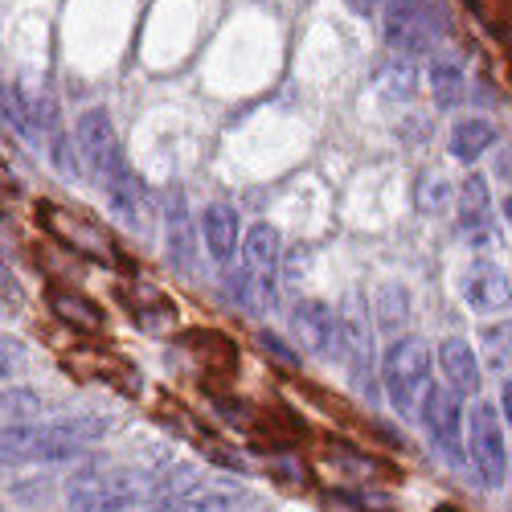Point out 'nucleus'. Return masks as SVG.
Masks as SVG:
<instances>
[{
  "instance_id": "obj_1",
  "label": "nucleus",
  "mask_w": 512,
  "mask_h": 512,
  "mask_svg": "<svg viewBox=\"0 0 512 512\" xmlns=\"http://www.w3.org/2000/svg\"><path fill=\"white\" fill-rule=\"evenodd\" d=\"M107 418L99 414H70V418H58V422H5V435H0V447H5V459L9 463H21V459H46V463H58V459H74L82 451H91L103 435H107Z\"/></svg>"
},
{
  "instance_id": "obj_2",
  "label": "nucleus",
  "mask_w": 512,
  "mask_h": 512,
  "mask_svg": "<svg viewBox=\"0 0 512 512\" xmlns=\"http://www.w3.org/2000/svg\"><path fill=\"white\" fill-rule=\"evenodd\" d=\"M381 381L386 398L402 418H422V402L431 394V349L422 336H398L381 353Z\"/></svg>"
},
{
  "instance_id": "obj_3",
  "label": "nucleus",
  "mask_w": 512,
  "mask_h": 512,
  "mask_svg": "<svg viewBox=\"0 0 512 512\" xmlns=\"http://www.w3.org/2000/svg\"><path fill=\"white\" fill-rule=\"evenodd\" d=\"M66 496L74 512H127L144 500V480L111 467H82L66 484Z\"/></svg>"
},
{
  "instance_id": "obj_4",
  "label": "nucleus",
  "mask_w": 512,
  "mask_h": 512,
  "mask_svg": "<svg viewBox=\"0 0 512 512\" xmlns=\"http://www.w3.org/2000/svg\"><path fill=\"white\" fill-rule=\"evenodd\" d=\"M74 140H78L82 160H87V168H91V177L103 185V193L132 173V164L123 160V148H119V136H115V123H111L107 107L82 111V119L74 127Z\"/></svg>"
},
{
  "instance_id": "obj_5",
  "label": "nucleus",
  "mask_w": 512,
  "mask_h": 512,
  "mask_svg": "<svg viewBox=\"0 0 512 512\" xmlns=\"http://www.w3.org/2000/svg\"><path fill=\"white\" fill-rule=\"evenodd\" d=\"M443 9L435 0H390L386 5V46L398 58H414L435 46V37L447 29Z\"/></svg>"
},
{
  "instance_id": "obj_6",
  "label": "nucleus",
  "mask_w": 512,
  "mask_h": 512,
  "mask_svg": "<svg viewBox=\"0 0 512 512\" xmlns=\"http://www.w3.org/2000/svg\"><path fill=\"white\" fill-rule=\"evenodd\" d=\"M467 455H472L476 472H480V480L488 488H500L504 484V472H508L504 426H500L496 406H488V402H476L472 414H467Z\"/></svg>"
},
{
  "instance_id": "obj_7",
  "label": "nucleus",
  "mask_w": 512,
  "mask_h": 512,
  "mask_svg": "<svg viewBox=\"0 0 512 512\" xmlns=\"http://www.w3.org/2000/svg\"><path fill=\"white\" fill-rule=\"evenodd\" d=\"M422 426L447 463H463V406L451 386H431L422 402Z\"/></svg>"
},
{
  "instance_id": "obj_8",
  "label": "nucleus",
  "mask_w": 512,
  "mask_h": 512,
  "mask_svg": "<svg viewBox=\"0 0 512 512\" xmlns=\"http://www.w3.org/2000/svg\"><path fill=\"white\" fill-rule=\"evenodd\" d=\"M459 295L467 300V308H476L480 316H496V312L512 308V279H508L504 267H496L488 259H476L459 279Z\"/></svg>"
},
{
  "instance_id": "obj_9",
  "label": "nucleus",
  "mask_w": 512,
  "mask_h": 512,
  "mask_svg": "<svg viewBox=\"0 0 512 512\" xmlns=\"http://www.w3.org/2000/svg\"><path fill=\"white\" fill-rule=\"evenodd\" d=\"M37 218L41 226H46L66 250H78V254H95V259H111V242L87 222V218H74V213L50 205V201H41L37 205Z\"/></svg>"
},
{
  "instance_id": "obj_10",
  "label": "nucleus",
  "mask_w": 512,
  "mask_h": 512,
  "mask_svg": "<svg viewBox=\"0 0 512 512\" xmlns=\"http://www.w3.org/2000/svg\"><path fill=\"white\" fill-rule=\"evenodd\" d=\"M279 263H283V238L275 226L259 222L250 226L246 242H242V271L259 283L263 291L275 295V283H279Z\"/></svg>"
},
{
  "instance_id": "obj_11",
  "label": "nucleus",
  "mask_w": 512,
  "mask_h": 512,
  "mask_svg": "<svg viewBox=\"0 0 512 512\" xmlns=\"http://www.w3.org/2000/svg\"><path fill=\"white\" fill-rule=\"evenodd\" d=\"M291 332L308 353H332L340 349V316L320 300H300L291 308Z\"/></svg>"
},
{
  "instance_id": "obj_12",
  "label": "nucleus",
  "mask_w": 512,
  "mask_h": 512,
  "mask_svg": "<svg viewBox=\"0 0 512 512\" xmlns=\"http://www.w3.org/2000/svg\"><path fill=\"white\" fill-rule=\"evenodd\" d=\"M459 230L467 234V242L488 250L492 246V193H488V181L480 173H472L463 181V193H459Z\"/></svg>"
},
{
  "instance_id": "obj_13",
  "label": "nucleus",
  "mask_w": 512,
  "mask_h": 512,
  "mask_svg": "<svg viewBox=\"0 0 512 512\" xmlns=\"http://www.w3.org/2000/svg\"><path fill=\"white\" fill-rule=\"evenodd\" d=\"M439 365H443L447 386H451L459 398H476V394H480V386H484V373H480L476 349L467 345L463 336L443 340V345H439Z\"/></svg>"
},
{
  "instance_id": "obj_14",
  "label": "nucleus",
  "mask_w": 512,
  "mask_h": 512,
  "mask_svg": "<svg viewBox=\"0 0 512 512\" xmlns=\"http://www.w3.org/2000/svg\"><path fill=\"white\" fill-rule=\"evenodd\" d=\"M238 500H242L238 488L201 480V484H189V488H177V492H164L156 512H234Z\"/></svg>"
},
{
  "instance_id": "obj_15",
  "label": "nucleus",
  "mask_w": 512,
  "mask_h": 512,
  "mask_svg": "<svg viewBox=\"0 0 512 512\" xmlns=\"http://www.w3.org/2000/svg\"><path fill=\"white\" fill-rule=\"evenodd\" d=\"M201 230H205L209 259L218 267H230L234 250H238V213L230 205H209L205 218H201Z\"/></svg>"
},
{
  "instance_id": "obj_16",
  "label": "nucleus",
  "mask_w": 512,
  "mask_h": 512,
  "mask_svg": "<svg viewBox=\"0 0 512 512\" xmlns=\"http://www.w3.org/2000/svg\"><path fill=\"white\" fill-rule=\"evenodd\" d=\"M340 353L349 361V373L357 377V386L369 390V365H373V336L361 316H340Z\"/></svg>"
},
{
  "instance_id": "obj_17",
  "label": "nucleus",
  "mask_w": 512,
  "mask_h": 512,
  "mask_svg": "<svg viewBox=\"0 0 512 512\" xmlns=\"http://www.w3.org/2000/svg\"><path fill=\"white\" fill-rule=\"evenodd\" d=\"M193 222H189V209H185V193L177 189L168 197V263L189 271L193 267Z\"/></svg>"
},
{
  "instance_id": "obj_18",
  "label": "nucleus",
  "mask_w": 512,
  "mask_h": 512,
  "mask_svg": "<svg viewBox=\"0 0 512 512\" xmlns=\"http://www.w3.org/2000/svg\"><path fill=\"white\" fill-rule=\"evenodd\" d=\"M50 312H54L62 324L78 328V332H103V308L91 304L87 295H78V291L54 287V291H50Z\"/></svg>"
},
{
  "instance_id": "obj_19",
  "label": "nucleus",
  "mask_w": 512,
  "mask_h": 512,
  "mask_svg": "<svg viewBox=\"0 0 512 512\" xmlns=\"http://www.w3.org/2000/svg\"><path fill=\"white\" fill-rule=\"evenodd\" d=\"M492 144H496V127L488 119H480V115H467V119H459L451 127V156L463 160V164L480 160Z\"/></svg>"
},
{
  "instance_id": "obj_20",
  "label": "nucleus",
  "mask_w": 512,
  "mask_h": 512,
  "mask_svg": "<svg viewBox=\"0 0 512 512\" xmlns=\"http://www.w3.org/2000/svg\"><path fill=\"white\" fill-rule=\"evenodd\" d=\"M426 82H431V99L439 107H459L463 95H467V78H463V70H459L455 58H435Z\"/></svg>"
},
{
  "instance_id": "obj_21",
  "label": "nucleus",
  "mask_w": 512,
  "mask_h": 512,
  "mask_svg": "<svg viewBox=\"0 0 512 512\" xmlns=\"http://www.w3.org/2000/svg\"><path fill=\"white\" fill-rule=\"evenodd\" d=\"M480 353L492 373H512V320L488 324L480 332Z\"/></svg>"
},
{
  "instance_id": "obj_22",
  "label": "nucleus",
  "mask_w": 512,
  "mask_h": 512,
  "mask_svg": "<svg viewBox=\"0 0 512 512\" xmlns=\"http://www.w3.org/2000/svg\"><path fill=\"white\" fill-rule=\"evenodd\" d=\"M451 201V185L443 181V173H422L414 185V205L418 213H443Z\"/></svg>"
},
{
  "instance_id": "obj_23",
  "label": "nucleus",
  "mask_w": 512,
  "mask_h": 512,
  "mask_svg": "<svg viewBox=\"0 0 512 512\" xmlns=\"http://www.w3.org/2000/svg\"><path fill=\"white\" fill-rule=\"evenodd\" d=\"M377 82H381V91H386L390 99H410L414 95V66L394 58V62H386L377 70Z\"/></svg>"
},
{
  "instance_id": "obj_24",
  "label": "nucleus",
  "mask_w": 512,
  "mask_h": 512,
  "mask_svg": "<svg viewBox=\"0 0 512 512\" xmlns=\"http://www.w3.org/2000/svg\"><path fill=\"white\" fill-rule=\"evenodd\" d=\"M41 414V398L25 394V390H9L5 394V422H33Z\"/></svg>"
},
{
  "instance_id": "obj_25",
  "label": "nucleus",
  "mask_w": 512,
  "mask_h": 512,
  "mask_svg": "<svg viewBox=\"0 0 512 512\" xmlns=\"http://www.w3.org/2000/svg\"><path fill=\"white\" fill-rule=\"evenodd\" d=\"M259 345L267 349V357H275V361H283V365H300V357H295L275 332H259Z\"/></svg>"
},
{
  "instance_id": "obj_26",
  "label": "nucleus",
  "mask_w": 512,
  "mask_h": 512,
  "mask_svg": "<svg viewBox=\"0 0 512 512\" xmlns=\"http://www.w3.org/2000/svg\"><path fill=\"white\" fill-rule=\"evenodd\" d=\"M17 369H21V345L5 336V381H13V377H17Z\"/></svg>"
},
{
  "instance_id": "obj_27",
  "label": "nucleus",
  "mask_w": 512,
  "mask_h": 512,
  "mask_svg": "<svg viewBox=\"0 0 512 512\" xmlns=\"http://www.w3.org/2000/svg\"><path fill=\"white\" fill-rule=\"evenodd\" d=\"M377 5H381V0H349V9H353V13H361V17H369Z\"/></svg>"
},
{
  "instance_id": "obj_28",
  "label": "nucleus",
  "mask_w": 512,
  "mask_h": 512,
  "mask_svg": "<svg viewBox=\"0 0 512 512\" xmlns=\"http://www.w3.org/2000/svg\"><path fill=\"white\" fill-rule=\"evenodd\" d=\"M500 402H504V418L512 422V381H504V394H500Z\"/></svg>"
},
{
  "instance_id": "obj_29",
  "label": "nucleus",
  "mask_w": 512,
  "mask_h": 512,
  "mask_svg": "<svg viewBox=\"0 0 512 512\" xmlns=\"http://www.w3.org/2000/svg\"><path fill=\"white\" fill-rule=\"evenodd\" d=\"M504 218H508V226H512V197L504 201Z\"/></svg>"
},
{
  "instance_id": "obj_30",
  "label": "nucleus",
  "mask_w": 512,
  "mask_h": 512,
  "mask_svg": "<svg viewBox=\"0 0 512 512\" xmlns=\"http://www.w3.org/2000/svg\"><path fill=\"white\" fill-rule=\"evenodd\" d=\"M435 512H459V508H451V504H439V508H435Z\"/></svg>"
}]
</instances>
